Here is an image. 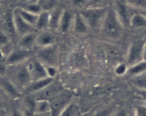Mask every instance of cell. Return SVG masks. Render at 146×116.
Returning <instances> with one entry per match:
<instances>
[{
	"label": "cell",
	"instance_id": "e575fe53",
	"mask_svg": "<svg viewBox=\"0 0 146 116\" xmlns=\"http://www.w3.org/2000/svg\"><path fill=\"white\" fill-rule=\"evenodd\" d=\"M103 0H89L88 4V7H98V4H101Z\"/></svg>",
	"mask_w": 146,
	"mask_h": 116
},
{
	"label": "cell",
	"instance_id": "d4e9b609",
	"mask_svg": "<svg viewBox=\"0 0 146 116\" xmlns=\"http://www.w3.org/2000/svg\"><path fill=\"white\" fill-rule=\"evenodd\" d=\"M132 82L138 90L146 91V72L133 76Z\"/></svg>",
	"mask_w": 146,
	"mask_h": 116
},
{
	"label": "cell",
	"instance_id": "4fadbf2b",
	"mask_svg": "<svg viewBox=\"0 0 146 116\" xmlns=\"http://www.w3.org/2000/svg\"><path fill=\"white\" fill-rule=\"evenodd\" d=\"M74 17V14H73L72 11L66 9H64L58 30L62 33L68 32L71 29H72Z\"/></svg>",
	"mask_w": 146,
	"mask_h": 116
},
{
	"label": "cell",
	"instance_id": "8992f818",
	"mask_svg": "<svg viewBox=\"0 0 146 116\" xmlns=\"http://www.w3.org/2000/svg\"><path fill=\"white\" fill-rule=\"evenodd\" d=\"M113 7L123 27H130L131 17L135 13L133 8L122 0H115Z\"/></svg>",
	"mask_w": 146,
	"mask_h": 116
},
{
	"label": "cell",
	"instance_id": "8d00e7d4",
	"mask_svg": "<svg viewBox=\"0 0 146 116\" xmlns=\"http://www.w3.org/2000/svg\"><path fill=\"white\" fill-rule=\"evenodd\" d=\"M137 95H138V97H140L143 101L146 102V91H144V90H138V91L137 92Z\"/></svg>",
	"mask_w": 146,
	"mask_h": 116
},
{
	"label": "cell",
	"instance_id": "f35d334b",
	"mask_svg": "<svg viewBox=\"0 0 146 116\" xmlns=\"http://www.w3.org/2000/svg\"><path fill=\"white\" fill-rule=\"evenodd\" d=\"M143 61H146V42L145 43L143 48Z\"/></svg>",
	"mask_w": 146,
	"mask_h": 116
},
{
	"label": "cell",
	"instance_id": "4316f807",
	"mask_svg": "<svg viewBox=\"0 0 146 116\" xmlns=\"http://www.w3.org/2000/svg\"><path fill=\"white\" fill-rule=\"evenodd\" d=\"M22 8L27 10V11H30V12L33 13V14H37V15H38V14L43 11L41 6H40L39 3H38V1L28 3V4H26L24 7H22Z\"/></svg>",
	"mask_w": 146,
	"mask_h": 116
},
{
	"label": "cell",
	"instance_id": "d6986e66",
	"mask_svg": "<svg viewBox=\"0 0 146 116\" xmlns=\"http://www.w3.org/2000/svg\"><path fill=\"white\" fill-rule=\"evenodd\" d=\"M130 27L133 29H142L146 27V17L140 13H134L130 22Z\"/></svg>",
	"mask_w": 146,
	"mask_h": 116
},
{
	"label": "cell",
	"instance_id": "ba28073f",
	"mask_svg": "<svg viewBox=\"0 0 146 116\" xmlns=\"http://www.w3.org/2000/svg\"><path fill=\"white\" fill-rule=\"evenodd\" d=\"M26 65L32 81L48 77L46 72L45 66L40 62L36 58H29L26 61Z\"/></svg>",
	"mask_w": 146,
	"mask_h": 116
},
{
	"label": "cell",
	"instance_id": "5bb4252c",
	"mask_svg": "<svg viewBox=\"0 0 146 116\" xmlns=\"http://www.w3.org/2000/svg\"><path fill=\"white\" fill-rule=\"evenodd\" d=\"M54 81V78H49V77H46V78H41V79L34 81L30 84V85L27 87L26 90L27 92L31 93H36L46 88Z\"/></svg>",
	"mask_w": 146,
	"mask_h": 116
},
{
	"label": "cell",
	"instance_id": "603a6c76",
	"mask_svg": "<svg viewBox=\"0 0 146 116\" xmlns=\"http://www.w3.org/2000/svg\"><path fill=\"white\" fill-rule=\"evenodd\" d=\"M145 72H146V61H143L128 67L127 74H130L131 76H135Z\"/></svg>",
	"mask_w": 146,
	"mask_h": 116
},
{
	"label": "cell",
	"instance_id": "3957f363",
	"mask_svg": "<svg viewBox=\"0 0 146 116\" xmlns=\"http://www.w3.org/2000/svg\"><path fill=\"white\" fill-rule=\"evenodd\" d=\"M107 11V7H87L80 11L89 29L100 31L101 24Z\"/></svg>",
	"mask_w": 146,
	"mask_h": 116
},
{
	"label": "cell",
	"instance_id": "277c9868",
	"mask_svg": "<svg viewBox=\"0 0 146 116\" xmlns=\"http://www.w3.org/2000/svg\"><path fill=\"white\" fill-rule=\"evenodd\" d=\"M72 98V93L63 90L51 98L49 100V103L52 116H59L63 110L71 102Z\"/></svg>",
	"mask_w": 146,
	"mask_h": 116
},
{
	"label": "cell",
	"instance_id": "30bf717a",
	"mask_svg": "<svg viewBox=\"0 0 146 116\" xmlns=\"http://www.w3.org/2000/svg\"><path fill=\"white\" fill-rule=\"evenodd\" d=\"M12 19L16 34L19 36L20 37L35 31L34 27L30 25L25 20L23 19L16 9L12 11Z\"/></svg>",
	"mask_w": 146,
	"mask_h": 116
},
{
	"label": "cell",
	"instance_id": "b9f144b4",
	"mask_svg": "<svg viewBox=\"0 0 146 116\" xmlns=\"http://www.w3.org/2000/svg\"><path fill=\"white\" fill-rule=\"evenodd\" d=\"M0 1H1V0H0Z\"/></svg>",
	"mask_w": 146,
	"mask_h": 116
},
{
	"label": "cell",
	"instance_id": "f546056e",
	"mask_svg": "<svg viewBox=\"0 0 146 116\" xmlns=\"http://www.w3.org/2000/svg\"><path fill=\"white\" fill-rule=\"evenodd\" d=\"M10 43L11 41L9 36L2 30H0V48L8 45Z\"/></svg>",
	"mask_w": 146,
	"mask_h": 116
},
{
	"label": "cell",
	"instance_id": "484cf974",
	"mask_svg": "<svg viewBox=\"0 0 146 116\" xmlns=\"http://www.w3.org/2000/svg\"><path fill=\"white\" fill-rule=\"evenodd\" d=\"M43 11H51L57 7V0H38Z\"/></svg>",
	"mask_w": 146,
	"mask_h": 116
},
{
	"label": "cell",
	"instance_id": "2e32d148",
	"mask_svg": "<svg viewBox=\"0 0 146 116\" xmlns=\"http://www.w3.org/2000/svg\"><path fill=\"white\" fill-rule=\"evenodd\" d=\"M36 35L35 31L29 33L22 36L19 41V47L24 49L31 51L36 45Z\"/></svg>",
	"mask_w": 146,
	"mask_h": 116
},
{
	"label": "cell",
	"instance_id": "9a60e30c",
	"mask_svg": "<svg viewBox=\"0 0 146 116\" xmlns=\"http://www.w3.org/2000/svg\"><path fill=\"white\" fill-rule=\"evenodd\" d=\"M63 11H64V9L57 6L56 8H54L49 12L48 29L51 31H55V30L58 29Z\"/></svg>",
	"mask_w": 146,
	"mask_h": 116
},
{
	"label": "cell",
	"instance_id": "5b68a950",
	"mask_svg": "<svg viewBox=\"0 0 146 116\" xmlns=\"http://www.w3.org/2000/svg\"><path fill=\"white\" fill-rule=\"evenodd\" d=\"M36 58L45 66H58L59 54L54 45L40 48L36 53Z\"/></svg>",
	"mask_w": 146,
	"mask_h": 116
},
{
	"label": "cell",
	"instance_id": "d590c367",
	"mask_svg": "<svg viewBox=\"0 0 146 116\" xmlns=\"http://www.w3.org/2000/svg\"><path fill=\"white\" fill-rule=\"evenodd\" d=\"M9 116H24V115L21 110L18 109V108H16V109H14L12 111H11Z\"/></svg>",
	"mask_w": 146,
	"mask_h": 116
},
{
	"label": "cell",
	"instance_id": "ac0fdd59",
	"mask_svg": "<svg viewBox=\"0 0 146 116\" xmlns=\"http://www.w3.org/2000/svg\"><path fill=\"white\" fill-rule=\"evenodd\" d=\"M49 24V11H42L37 17L36 22L35 29L39 31H44L48 29Z\"/></svg>",
	"mask_w": 146,
	"mask_h": 116
},
{
	"label": "cell",
	"instance_id": "7402d4cb",
	"mask_svg": "<svg viewBox=\"0 0 146 116\" xmlns=\"http://www.w3.org/2000/svg\"><path fill=\"white\" fill-rule=\"evenodd\" d=\"M51 112L50 103L48 100H36L34 107V114H41Z\"/></svg>",
	"mask_w": 146,
	"mask_h": 116
},
{
	"label": "cell",
	"instance_id": "60d3db41",
	"mask_svg": "<svg viewBox=\"0 0 146 116\" xmlns=\"http://www.w3.org/2000/svg\"><path fill=\"white\" fill-rule=\"evenodd\" d=\"M21 1H24V2H27V4H28V3L35 2V1H37V0H21Z\"/></svg>",
	"mask_w": 146,
	"mask_h": 116
},
{
	"label": "cell",
	"instance_id": "44dd1931",
	"mask_svg": "<svg viewBox=\"0 0 146 116\" xmlns=\"http://www.w3.org/2000/svg\"><path fill=\"white\" fill-rule=\"evenodd\" d=\"M17 11H18L19 14L22 17V19L24 20H25L28 24H29L30 25L34 27L36 22L37 17L38 15L35 14H33V13L30 12V11H27V10L24 9L22 7H18V8H16ZM35 28V27H34Z\"/></svg>",
	"mask_w": 146,
	"mask_h": 116
},
{
	"label": "cell",
	"instance_id": "d6a6232c",
	"mask_svg": "<svg viewBox=\"0 0 146 116\" xmlns=\"http://www.w3.org/2000/svg\"><path fill=\"white\" fill-rule=\"evenodd\" d=\"M88 1L89 0H71V2L74 7L81 8L88 6Z\"/></svg>",
	"mask_w": 146,
	"mask_h": 116
},
{
	"label": "cell",
	"instance_id": "9c48e42d",
	"mask_svg": "<svg viewBox=\"0 0 146 116\" xmlns=\"http://www.w3.org/2000/svg\"><path fill=\"white\" fill-rule=\"evenodd\" d=\"M31 58V53L29 50L24 49L19 47L17 49H13L11 52L5 58L6 66L17 65L26 62Z\"/></svg>",
	"mask_w": 146,
	"mask_h": 116
},
{
	"label": "cell",
	"instance_id": "8fae6325",
	"mask_svg": "<svg viewBox=\"0 0 146 116\" xmlns=\"http://www.w3.org/2000/svg\"><path fill=\"white\" fill-rule=\"evenodd\" d=\"M56 42V36L54 33L50 30L41 31L39 34L36 35V45L39 48L54 45Z\"/></svg>",
	"mask_w": 146,
	"mask_h": 116
},
{
	"label": "cell",
	"instance_id": "74e56055",
	"mask_svg": "<svg viewBox=\"0 0 146 116\" xmlns=\"http://www.w3.org/2000/svg\"><path fill=\"white\" fill-rule=\"evenodd\" d=\"M34 116H52L51 112L45 113H41V114H34Z\"/></svg>",
	"mask_w": 146,
	"mask_h": 116
},
{
	"label": "cell",
	"instance_id": "1f68e13d",
	"mask_svg": "<svg viewBox=\"0 0 146 116\" xmlns=\"http://www.w3.org/2000/svg\"><path fill=\"white\" fill-rule=\"evenodd\" d=\"M45 68L47 76L51 78H55L57 74V66H45Z\"/></svg>",
	"mask_w": 146,
	"mask_h": 116
},
{
	"label": "cell",
	"instance_id": "52a82bcc",
	"mask_svg": "<svg viewBox=\"0 0 146 116\" xmlns=\"http://www.w3.org/2000/svg\"><path fill=\"white\" fill-rule=\"evenodd\" d=\"M145 41L137 40L130 45L126 56V64L128 67L143 61V48Z\"/></svg>",
	"mask_w": 146,
	"mask_h": 116
},
{
	"label": "cell",
	"instance_id": "4dcf8cb0",
	"mask_svg": "<svg viewBox=\"0 0 146 116\" xmlns=\"http://www.w3.org/2000/svg\"><path fill=\"white\" fill-rule=\"evenodd\" d=\"M134 116H146V105H137L134 108Z\"/></svg>",
	"mask_w": 146,
	"mask_h": 116
},
{
	"label": "cell",
	"instance_id": "e0dca14e",
	"mask_svg": "<svg viewBox=\"0 0 146 116\" xmlns=\"http://www.w3.org/2000/svg\"><path fill=\"white\" fill-rule=\"evenodd\" d=\"M0 88L11 97L17 98L19 95V90L14 86V84L9 80V78L1 75H0Z\"/></svg>",
	"mask_w": 146,
	"mask_h": 116
},
{
	"label": "cell",
	"instance_id": "6da1fadb",
	"mask_svg": "<svg viewBox=\"0 0 146 116\" xmlns=\"http://www.w3.org/2000/svg\"><path fill=\"white\" fill-rule=\"evenodd\" d=\"M122 24L118 20L113 7H107V11L100 28V32L104 37L110 39H117L123 31Z\"/></svg>",
	"mask_w": 146,
	"mask_h": 116
},
{
	"label": "cell",
	"instance_id": "f1b7e54d",
	"mask_svg": "<svg viewBox=\"0 0 146 116\" xmlns=\"http://www.w3.org/2000/svg\"><path fill=\"white\" fill-rule=\"evenodd\" d=\"M128 69V66L126 64H123V63H121V64H119L118 65L116 66V67L115 68V74H116L117 76H121L125 75V74H127Z\"/></svg>",
	"mask_w": 146,
	"mask_h": 116
},
{
	"label": "cell",
	"instance_id": "ab89813d",
	"mask_svg": "<svg viewBox=\"0 0 146 116\" xmlns=\"http://www.w3.org/2000/svg\"><path fill=\"white\" fill-rule=\"evenodd\" d=\"M0 116H8L6 113V112L3 110H0Z\"/></svg>",
	"mask_w": 146,
	"mask_h": 116
},
{
	"label": "cell",
	"instance_id": "7c38bea8",
	"mask_svg": "<svg viewBox=\"0 0 146 116\" xmlns=\"http://www.w3.org/2000/svg\"><path fill=\"white\" fill-rule=\"evenodd\" d=\"M72 29L74 30L76 34L78 35H86L88 34L89 31V27L87 25L86 22L84 19L80 14V12H77L74 14V21H73Z\"/></svg>",
	"mask_w": 146,
	"mask_h": 116
},
{
	"label": "cell",
	"instance_id": "7a4b0ae2",
	"mask_svg": "<svg viewBox=\"0 0 146 116\" xmlns=\"http://www.w3.org/2000/svg\"><path fill=\"white\" fill-rule=\"evenodd\" d=\"M6 71L9 73V80L19 90V88L27 89L32 80L27 69L26 62L14 66H7Z\"/></svg>",
	"mask_w": 146,
	"mask_h": 116
},
{
	"label": "cell",
	"instance_id": "cb8c5ba5",
	"mask_svg": "<svg viewBox=\"0 0 146 116\" xmlns=\"http://www.w3.org/2000/svg\"><path fill=\"white\" fill-rule=\"evenodd\" d=\"M59 116H79V108L76 104L71 102L63 110Z\"/></svg>",
	"mask_w": 146,
	"mask_h": 116
},
{
	"label": "cell",
	"instance_id": "ffe728a7",
	"mask_svg": "<svg viewBox=\"0 0 146 116\" xmlns=\"http://www.w3.org/2000/svg\"><path fill=\"white\" fill-rule=\"evenodd\" d=\"M4 30L3 31L6 33L7 35L9 36H12L14 34H16L15 29H14V22H13L12 19V12L11 13H7L4 17Z\"/></svg>",
	"mask_w": 146,
	"mask_h": 116
},
{
	"label": "cell",
	"instance_id": "83f0119b",
	"mask_svg": "<svg viewBox=\"0 0 146 116\" xmlns=\"http://www.w3.org/2000/svg\"><path fill=\"white\" fill-rule=\"evenodd\" d=\"M124 1L133 9H146V0H124Z\"/></svg>",
	"mask_w": 146,
	"mask_h": 116
},
{
	"label": "cell",
	"instance_id": "836d02e7",
	"mask_svg": "<svg viewBox=\"0 0 146 116\" xmlns=\"http://www.w3.org/2000/svg\"><path fill=\"white\" fill-rule=\"evenodd\" d=\"M111 116H128V113L126 110L122 108V109L118 110V111H116L114 113H112V115Z\"/></svg>",
	"mask_w": 146,
	"mask_h": 116
}]
</instances>
